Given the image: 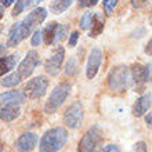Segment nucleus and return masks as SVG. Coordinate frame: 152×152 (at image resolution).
Here are the masks:
<instances>
[{"label":"nucleus","mask_w":152,"mask_h":152,"mask_svg":"<svg viewBox=\"0 0 152 152\" xmlns=\"http://www.w3.org/2000/svg\"><path fill=\"white\" fill-rule=\"evenodd\" d=\"M69 93H71V84L66 83V82H62V83L57 84L54 90L51 91L50 97H48L47 102L44 105V111L46 113H54L58 111L61 105L64 104L66 98H68Z\"/></svg>","instance_id":"obj_4"},{"label":"nucleus","mask_w":152,"mask_h":152,"mask_svg":"<svg viewBox=\"0 0 152 152\" xmlns=\"http://www.w3.org/2000/svg\"><path fill=\"white\" fill-rule=\"evenodd\" d=\"M133 1V6H134V7H142V6H145V4L148 3L149 0H132Z\"/></svg>","instance_id":"obj_33"},{"label":"nucleus","mask_w":152,"mask_h":152,"mask_svg":"<svg viewBox=\"0 0 152 152\" xmlns=\"http://www.w3.org/2000/svg\"><path fill=\"white\" fill-rule=\"evenodd\" d=\"M73 0H53L50 4V11L53 14H62L71 7Z\"/></svg>","instance_id":"obj_18"},{"label":"nucleus","mask_w":152,"mask_h":152,"mask_svg":"<svg viewBox=\"0 0 152 152\" xmlns=\"http://www.w3.org/2000/svg\"><path fill=\"white\" fill-rule=\"evenodd\" d=\"M31 31L28 29V26L21 21V22H17L15 25H12L10 32H8V40H7V47H15L22 42L24 39L31 35Z\"/></svg>","instance_id":"obj_10"},{"label":"nucleus","mask_w":152,"mask_h":152,"mask_svg":"<svg viewBox=\"0 0 152 152\" xmlns=\"http://www.w3.org/2000/svg\"><path fill=\"white\" fill-rule=\"evenodd\" d=\"M102 4H104V11L107 15H111L112 14V11L115 10L116 4H118V0H104L102 1Z\"/></svg>","instance_id":"obj_25"},{"label":"nucleus","mask_w":152,"mask_h":152,"mask_svg":"<svg viewBox=\"0 0 152 152\" xmlns=\"http://www.w3.org/2000/svg\"><path fill=\"white\" fill-rule=\"evenodd\" d=\"M21 113L20 105H4L0 109V119L3 122H12L15 120Z\"/></svg>","instance_id":"obj_17"},{"label":"nucleus","mask_w":152,"mask_h":152,"mask_svg":"<svg viewBox=\"0 0 152 152\" xmlns=\"http://www.w3.org/2000/svg\"><path fill=\"white\" fill-rule=\"evenodd\" d=\"M100 152H122V151L116 144H109L107 147H104V148H101Z\"/></svg>","instance_id":"obj_29"},{"label":"nucleus","mask_w":152,"mask_h":152,"mask_svg":"<svg viewBox=\"0 0 152 152\" xmlns=\"http://www.w3.org/2000/svg\"><path fill=\"white\" fill-rule=\"evenodd\" d=\"M22 82L21 76L18 75V72L10 73V75L4 76V79H1V86L3 87H15Z\"/></svg>","instance_id":"obj_20"},{"label":"nucleus","mask_w":152,"mask_h":152,"mask_svg":"<svg viewBox=\"0 0 152 152\" xmlns=\"http://www.w3.org/2000/svg\"><path fill=\"white\" fill-rule=\"evenodd\" d=\"M57 25L58 24H57L56 21H53V22H50V24L43 29V32H42V37H43L44 43L47 44V46H50V44L54 43V35H56Z\"/></svg>","instance_id":"obj_19"},{"label":"nucleus","mask_w":152,"mask_h":152,"mask_svg":"<svg viewBox=\"0 0 152 152\" xmlns=\"http://www.w3.org/2000/svg\"><path fill=\"white\" fill-rule=\"evenodd\" d=\"M104 144V133L98 126H91L80 138L77 152H100Z\"/></svg>","instance_id":"obj_2"},{"label":"nucleus","mask_w":152,"mask_h":152,"mask_svg":"<svg viewBox=\"0 0 152 152\" xmlns=\"http://www.w3.org/2000/svg\"><path fill=\"white\" fill-rule=\"evenodd\" d=\"M130 73H132L133 84L137 88L136 91H142V86L151 80V64L144 66L140 64L133 65L130 68Z\"/></svg>","instance_id":"obj_7"},{"label":"nucleus","mask_w":152,"mask_h":152,"mask_svg":"<svg viewBox=\"0 0 152 152\" xmlns=\"http://www.w3.org/2000/svg\"><path fill=\"white\" fill-rule=\"evenodd\" d=\"M43 0H25V8H31V7H35L37 4H40Z\"/></svg>","instance_id":"obj_32"},{"label":"nucleus","mask_w":152,"mask_h":152,"mask_svg":"<svg viewBox=\"0 0 152 152\" xmlns=\"http://www.w3.org/2000/svg\"><path fill=\"white\" fill-rule=\"evenodd\" d=\"M14 1H15V0H0V3H1L3 7H8V6H11Z\"/></svg>","instance_id":"obj_34"},{"label":"nucleus","mask_w":152,"mask_h":152,"mask_svg":"<svg viewBox=\"0 0 152 152\" xmlns=\"http://www.w3.org/2000/svg\"><path fill=\"white\" fill-rule=\"evenodd\" d=\"M77 65H76V60L75 58H71V60L66 62V68H65V73L68 76H75L77 73Z\"/></svg>","instance_id":"obj_24"},{"label":"nucleus","mask_w":152,"mask_h":152,"mask_svg":"<svg viewBox=\"0 0 152 152\" xmlns=\"http://www.w3.org/2000/svg\"><path fill=\"white\" fill-rule=\"evenodd\" d=\"M68 141V132L64 127L50 129L39 142V152H58Z\"/></svg>","instance_id":"obj_1"},{"label":"nucleus","mask_w":152,"mask_h":152,"mask_svg":"<svg viewBox=\"0 0 152 152\" xmlns=\"http://www.w3.org/2000/svg\"><path fill=\"white\" fill-rule=\"evenodd\" d=\"M91 32H90V36L91 37H97L98 35H101V32L104 31V22L100 20L98 15H93V22H91Z\"/></svg>","instance_id":"obj_21"},{"label":"nucleus","mask_w":152,"mask_h":152,"mask_svg":"<svg viewBox=\"0 0 152 152\" xmlns=\"http://www.w3.org/2000/svg\"><path fill=\"white\" fill-rule=\"evenodd\" d=\"M149 108H151V94L148 93V94H144L136 101V104L133 107V115L140 118L145 112H148Z\"/></svg>","instance_id":"obj_15"},{"label":"nucleus","mask_w":152,"mask_h":152,"mask_svg":"<svg viewBox=\"0 0 152 152\" xmlns=\"http://www.w3.org/2000/svg\"><path fill=\"white\" fill-rule=\"evenodd\" d=\"M3 151V144H1V141H0V152Z\"/></svg>","instance_id":"obj_39"},{"label":"nucleus","mask_w":152,"mask_h":152,"mask_svg":"<svg viewBox=\"0 0 152 152\" xmlns=\"http://www.w3.org/2000/svg\"><path fill=\"white\" fill-rule=\"evenodd\" d=\"M37 145V136L35 133H24L15 141V147L20 152H31Z\"/></svg>","instance_id":"obj_13"},{"label":"nucleus","mask_w":152,"mask_h":152,"mask_svg":"<svg viewBox=\"0 0 152 152\" xmlns=\"http://www.w3.org/2000/svg\"><path fill=\"white\" fill-rule=\"evenodd\" d=\"M48 79L46 76H36V77H33L31 79L29 82H26L24 87V94L26 98L29 100H36V98H40V97H43L46 94L48 88Z\"/></svg>","instance_id":"obj_5"},{"label":"nucleus","mask_w":152,"mask_h":152,"mask_svg":"<svg viewBox=\"0 0 152 152\" xmlns=\"http://www.w3.org/2000/svg\"><path fill=\"white\" fill-rule=\"evenodd\" d=\"M3 15H4V7L1 6V4H0V20L3 18Z\"/></svg>","instance_id":"obj_38"},{"label":"nucleus","mask_w":152,"mask_h":152,"mask_svg":"<svg viewBox=\"0 0 152 152\" xmlns=\"http://www.w3.org/2000/svg\"><path fill=\"white\" fill-rule=\"evenodd\" d=\"M18 60H20V54L18 53L12 54V56L0 57V76H4L6 73L10 72L17 65Z\"/></svg>","instance_id":"obj_16"},{"label":"nucleus","mask_w":152,"mask_h":152,"mask_svg":"<svg viewBox=\"0 0 152 152\" xmlns=\"http://www.w3.org/2000/svg\"><path fill=\"white\" fill-rule=\"evenodd\" d=\"M40 42H42V31L36 29V31L33 32V35H32L31 44H32L33 47H36V46H39V44H40Z\"/></svg>","instance_id":"obj_27"},{"label":"nucleus","mask_w":152,"mask_h":152,"mask_svg":"<svg viewBox=\"0 0 152 152\" xmlns=\"http://www.w3.org/2000/svg\"><path fill=\"white\" fill-rule=\"evenodd\" d=\"M64 58H65V50L62 46H57L54 50H53L51 56L48 57V60L46 61L44 64V69L48 75H53L56 76L57 73L60 72L61 69V65L64 62Z\"/></svg>","instance_id":"obj_9"},{"label":"nucleus","mask_w":152,"mask_h":152,"mask_svg":"<svg viewBox=\"0 0 152 152\" xmlns=\"http://www.w3.org/2000/svg\"><path fill=\"white\" fill-rule=\"evenodd\" d=\"M101 62H102V53H101V50L100 48H93L87 61V68H86V75H87L88 79L96 77V75L98 73V69L101 66Z\"/></svg>","instance_id":"obj_11"},{"label":"nucleus","mask_w":152,"mask_h":152,"mask_svg":"<svg viewBox=\"0 0 152 152\" xmlns=\"http://www.w3.org/2000/svg\"><path fill=\"white\" fill-rule=\"evenodd\" d=\"M151 44H152V40H149L148 44H147V48H145V51L148 53V54H151Z\"/></svg>","instance_id":"obj_37"},{"label":"nucleus","mask_w":152,"mask_h":152,"mask_svg":"<svg viewBox=\"0 0 152 152\" xmlns=\"http://www.w3.org/2000/svg\"><path fill=\"white\" fill-rule=\"evenodd\" d=\"M151 122H152V115L151 113H148V115L145 116V123H147L148 127H151Z\"/></svg>","instance_id":"obj_36"},{"label":"nucleus","mask_w":152,"mask_h":152,"mask_svg":"<svg viewBox=\"0 0 152 152\" xmlns=\"http://www.w3.org/2000/svg\"><path fill=\"white\" fill-rule=\"evenodd\" d=\"M7 53V44H0V57Z\"/></svg>","instance_id":"obj_35"},{"label":"nucleus","mask_w":152,"mask_h":152,"mask_svg":"<svg viewBox=\"0 0 152 152\" xmlns=\"http://www.w3.org/2000/svg\"><path fill=\"white\" fill-rule=\"evenodd\" d=\"M93 12L90 11H86L83 14V17L80 18V29H83V31H86V29H88L90 26H91V22H93Z\"/></svg>","instance_id":"obj_23"},{"label":"nucleus","mask_w":152,"mask_h":152,"mask_svg":"<svg viewBox=\"0 0 152 152\" xmlns=\"http://www.w3.org/2000/svg\"><path fill=\"white\" fill-rule=\"evenodd\" d=\"M24 10H25V0H17L15 6H14V8H12V17L20 15Z\"/></svg>","instance_id":"obj_26"},{"label":"nucleus","mask_w":152,"mask_h":152,"mask_svg":"<svg viewBox=\"0 0 152 152\" xmlns=\"http://www.w3.org/2000/svg\"><path fill=\"white\" fill-rule=\"evenodd\" d=\"M26 101L24 91L21 90H10L0 94V105H21Z\"/></svg>","instance_id":"obj_14"},{"label":"nucleus","mask_w":152,"mask_h":152,"mask_svg":"<svg viewBox=\"0 0 152 152\" xmlns=\"http://www.w3.org/2000/svg\"><path fill=\"white\" fill-rule=\"evenodd\" d=\"M46 17H47V10L43 7H37V8H35L32 12H29L22 22H24V24L28 26L29 31L32 32V31H35V29L46 20Z\"/></svg>","instance_id":"obj_12"},{"label":"nucleus","mask_w":152,"mask_h":152,"mask_svg":"<svg viewBox=\"0 0 152 152\" xmlns=\"http://www.w3.org/2000/svg\"><path fill=\"white\" fill-rule=\"evenodd\" d=\"M77 40H79V32L75 31V32L71 33V37H69V46H71V47H75L76 44H77Z\"/></svg>","instance_id":"obj_30"},{"label":"nucleus","mask_w":152,"mask_h":152,"mask_svg":"<svg viewBox=\"0 0 152 152\" xmlns=\"http://www.w3.org/2000/svg\"><path fill=\"white\" fill-rule=\"evenodd\" d=\"M40 64V57L37 54V51L35 50H31V51L26 53V57H25L22 62L18 66V75L21 76V79H26L33 73V71L36 69V66Z\"/></svg>","instance_id":"obj_8"},{"label":"nucleus","mask_w":152,"mask_h":152,"mask_svg":"<svg viewBox=\"0 0 152 152\" xmlns=\"http://www.w3.org/2000/svg\"><path fill=\"white\" fill-rule=\"evenodd\" d=\"M84 107L80 101H75L66 108L64 113V123L69 129H77L83 122Z\"/></svg>","instance_id":"obj_6"},{"label":"nucleus","mask_w":152,"mask_h":152,"mask_svg":"<svg viewBox=\"0 0 152 152\" xmlns=\"http://www.w3.org/2000/svg\"><path fill=\"white\" fill-rule=\"evenodd\" d=\"M68 35V26L66 25H57L56 35H54V43L62 42Z\"/></svg>","instance_id":"obj_22"},{"label":"nucleus","mask_w":152,"mask_h":152,"mask_svg":"<svg viewBox=\"0 0 152 152\" xmlns=\"http://www.w3.org/2000/svg\"><path fill=\"white\" fill-rule=\"evenodd\" d=\"M98 0H77L79 3V7H93L96 6Z\"/></svg>","instance_id":"obj_28"},{"label":"nucleus","mask_w":152,"mask_h":152,"mask_svg":"<svg viewBox=\"0 0 152 152\" xmlns=\"http://www.w3.org/2000/svg\"><path fill=\"white\" fill-rule=\"evenodd\" d=\"M134 152H147V145H145V142H142V141L137 142L136 147H134Z\"/></svg>","instance_id":"obj_31"},{"label":"nucleus","mask_w":152,"mask_h":152,"mask_svg":"<svg viewBox=\"0 0 152 152\" xmlns=\"http://www.w3.org/2000/svg\"><path fill=\"white\" fill-rule=\"evenodd\" d=\"M133 84L132 80V73H130V68L120 65V66H115V68L109 72L108 75V86L112 91H124L127 90Z\"/></svg>","instance_id":"obj_3"}]
</instances>
